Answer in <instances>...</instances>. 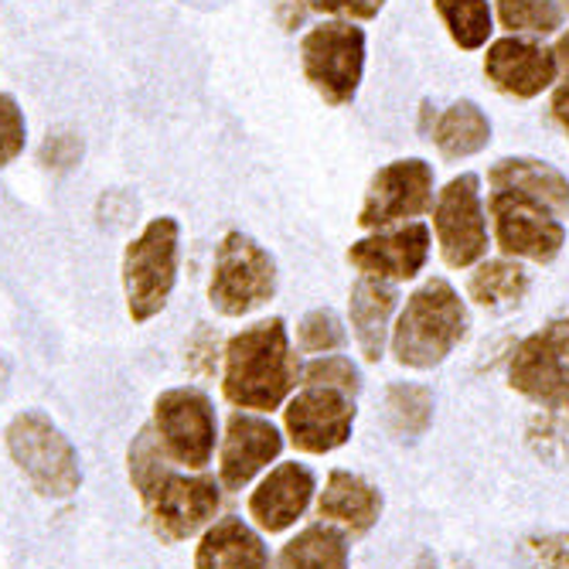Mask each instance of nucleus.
Here are the masks:
<instances>
[{
  "label": "nucleus",
  "mask_w": 569,
  "mask_h": 569,
  "mask_svg": "<svg viewBox=\"0 0 569 569\" xmlns=\"http://www.w3.org/2000/svg\"><path fill=\"white\" fill-rule=\"evenodd\" d=\"M181 226L171 216L147 222V229L123 252V293L137 325L158 318L178 283Z\"/></svg>",
  "instance_id": "nucleus-4"
},
{
  "label": "nucleus",
  "mask_w": 569,
  "mask_h": 569,
  "mask_svg": "<svg viewBox=\"0 0 569 569\" xmlns=\"http://www.w3.org/2000/svg\"><path fill=\"white\" fill-rule=\"evenodd\" d=\"M280 450H283V437L270 420L249 417V412H236V417L229 420L222 460H219L222 488H229V491L246 488L270 460L280 457Z\"/></svg>",
  "instance_id": "nucleus-14"
},
{
  "label": "nucleus",
  "mask_w": 569,
  "mask_h": 569,
  "mask_svg": "<svg viewBox=\"0 0 569 569\" xmlns=\"http://www.w3.org/2000/svg\"><path fill=\"white\" fill-rule=\"evenodd\" d=\"M355 423V402L348 392L307 386L287 406V433L297 450L307 453H328L338 450L351 437Z\"/></svg>",
  "instance_id": "nucleus-12"
},
{
  "label": "nucleus",
  "mask_w": 569,
  "mask_h": 569,
  "mask_svg": "<svg viewBox=\"0 0 569 569\" xmlns=\"http://www.w3.org/2000/svg\"><path fill=\"white\" fill-rule=\"evenodd\" d=\"M303 386H325V389H338V392L355 396L361 382H358V369L351 366L348 358L325 355V358L310 361V366L303 369Z\"/></svg>",
  "instance_id": "nucleus-29"
},
{
  "label": "nucleus",
  "mask_w": 569,
  "mask_h": 569,
  "mask_svg": "<svg viewBox=\"0 0 569 569\" xmlns=\"http://www.w3.org/2000/svg\"><path fill=\"white\" fill-rule=\"evenodd\" d=\"M153 437L164 457L188 471H201L216 453V409L201 389H168L153 402Z\"/></svg>",
  "instance_id": "nucleus-7"
},
{
  "label": "nucleus",
  "mask_w": 569,
  "mask_h": 569,
  "mask_svg": "<svg viewBox=\"0 0 569 569\" xmlns=\"http://www.w3.org/2000/svg\"><path fill=\"white\" fill-rule=\"evenodd\" d=\"M485 72L501 92L519 96V99H532L556 79L559 62H556L552 51H546L536 41L505 38V41L491 44L488 59H485Z\"/></svg>",
  "instance_id": "nucleus-16"
},
{
  "label": "nucleus",
  "mask_w": 569,
  "mask_h": 569,
  "mask_svg": "<svg viewBox=\"0 0 569 569\" xmlns=\"http://www.w3.org/2000/svg\"><path fill=\"white\" fill-rule=\"evenodd\" d=\"M491 212H495L498 242L508 256H526V260L549 263L566 242V229H562L559 216L532 198L495 191Z\"/></svg>",
  "instance_id": "nucleus-11"
},
{
  "label": "nucleus",
  "mask_w": 569,
  "mask_h": 569,
  "mask_svg": "<svg viewBox=\"0 0 569 569\" xmlns=\"http://www.w3.org/2000/svg\"><path fill=\"white\" fill-rule=\"evenodd\" d=\"M280 569H348V542L331 526H307L283 546Z\"/></svg>",
  "instance_id": "nucleus-22"
},
{
  "label": "nucleus",
  "mask_w": 569,
  "mask_h": 569,
  "mask_svg": "<svg viewBox=\"0 0 569 569\" xmlns=\"http://www.w3.org/2000/svg\"><path fill=\"white\" fill-rule=\"evenodd\" d=\"M28 143V123H24V110L18 107V99L0 92V171L8 164H14Z\"/></svg>",
  "instance_id": "nucleus-28"
},
{
  "label": "nucleus",
  "mask_w": 569,
  "mask_h": 569,
  "mask_svg": "<svg viewBox=\"0 0 569 569\" xmlns=\"http://www.w3.org/2000/svg\"><path fill=\"white\" fill-rule=\"evenodd\" d=\"M468 331V315L447 280H430L409 297L392 335V351L409 369H433Z\"/></svg>",
  "instance_id": "nucleus-3"
},
{
  "label": "nucleus",
  "mask_w": 569,
  "mask_h": 569,
  "mask_svg": "<svg viewBox=\"0 0 569 569\" xmlns=\"http://www.w3.org/2000/svg\"><path fill=\"white\" fill-rule=\"evenodd\" d=\"M508 382L539 406H569V321H556L519 345Z\"/></svg>",
  "instance_id": "nucleus-9"
},
{
  "label": "nucleus",
  "mask_w": 569,
  "mask_h": 569,
  "mask_svg": "<svg viewBox=\"0 0 569 569\" xmlns=\"http://www.w3.org/2000/svg\"><path fill=\"white\" fill-rule=\"evenodd\" d=\"M389 423L392 430L402 437V440H412L420 437L427 427H430V417H433V399L427 389L420 386H392L389 389Z\"/></svg>",
  "instance_id": "nucleus-26"
},
{
  "label": "nucleus",
  "mask_w": 569,
  "mask_h": 569,
  "mask_svg": "<svg viewBox=\"0 0 569 569\" xmlns=\"http://www.w3.org/2000/svg\"><path fill=\"white\" fill-rule=\"evenodd\" d=\"M396 300H399L396 287H389L386 280H376V277H361L351 290V328H355V338L369 361L382 358L386 328L396 310Z\"/></svg>",
  "instance_id": "nucleus-21"
},
{
  "label": "nucleus",
  "mask_w": 569,
  "mask_h": 569,
  "mask_svg": "<svg viewBox=\"0 0 569 569\" xmlns=\"http://www.w3.org/2000/svg\"><path fill=\"white\" fill-rule=\"evenodd\" d=\"M437 11L460 48H481L491 34L488 0H437Z\"/></svg>",
  "instance_id": "nucleus-25"
},
{
  "label": "nucleus",
  "mask_w": 569,
  "mask_h": 569,
  "mask_svg": "<svg viewBox=\"0 0 569 569\" xmlns=\"http://www.w3.org/2000/svg\"><path fill=\"white\" fill-rule=\"evenodd\" d=\"M552 110H556V120L566 127V133H569V82L556 92V102H552Z\"/></svg>",
  "instance_id": "nucleus-32"
},
{
  "label": "nucleus",
  "mask_w": 569,
  "mask_h": 569,
  "mask_svg": "<svg viewBox=\"0 0 569 569\" xmlns=\"http://www.w3.org/2000/svg\"><path fill=\"white\" fill-rule=\"evenodd\" d=\"M433 201V171L423 161H396L376 174L369 198L361 204V226L382 229L389 222L420 216Z\"/></svg>",
  "instance_id": "nucleus-13"
},
{
  "label": "nucleus",
  "mask_w": 569,
  "mask_h": 569,
  "mask_svg": "<svg viewBox=\"0 0 569 569\" xmlns=\"http://www.w3.org/2000/svg\"><path fill=\"white\" fill-rule=\"evenodd\" d=\"M130 481L143 501L147 526L161 542H181L201 532L222 505V481L212 475H178L153 427H143L130 443Z\"/></svg>",
  "instance_id": "nucleus-1"
},
{
  "label": "nucleus",
  "mask_w": 569,
  "mask_h": 569,
  "mask_svg": "<svg viewBox=\"0 0 569 569\" xmlns=\"http://www.w3.org/2000/svg\"><path fill=\"white\" fill-rule=\"evenodd\" d=\"M478 188H481L478 174H460L440 191L433 226H437L440 252L450 267H471L488 249V226H485Z\"/></svg>",
  "instance_id": "nucleus-10"
},
{
  "label": "nucleus",
  "mask_w": 569,
  "mask_h": 569,
  "mask_svg": "<svg viewBox=\"0 0 569 569\" xmlns=\"http://www.w3.org/2000/svg\"><path fill=\"white\" fill-rule=\"evenodd\" d=\"M491 188L532 198L559 219L569 216V181L542 161H501L491 171Z\"/></svg>",
  "instance_id": "nucleus-20"
},
{
  "label": "nucleus",
  "mask_w": 569,
  "mask_h": 569,
  "mask_svg": "<svg viewBox=\"0 0 569 569\" xmlns=\"http://www.w3.org/2000/svg\"><path fill=\"white\" fill-rule=\"evenodd\" d=\"M300 59L303 72L315 82V89L341 107L351 102L358 82H361V66H366V34L351 24H321L307 31L300 41Z\"/></svg>",
  "instance_id": "nucleus-8"
},
{
  "label": "nucleus",
  "mask_w": 569,
  "mask_h": 569,
  "mask_svg": "<svg viewBox=\"0 0 569 569\" xmlns=\"http://www.w3.org/2000/svg\"><path fill=\"white\" fill-rule=\"evenodd\" d=\"M529 290V273L515 263H485L471 277V297L485 307H511Z\"/></svg>",
  "instance_id": "nucleus-24"
},
{
  "label": "nucleus",
  "mask_w": 569,
  "mask_h": 569,
  "mask_svg": "<svg viewBox=\"0 0 569 569\" xmlns=\"http://www.w3.org/2000/svg\"><path fill=\"white\" fill-rule=\"evenodd\" d=\"M433 140L447 158H471V153L488 147L491 123L475 102H453V107L440 117Z\"/></svg>",
  "instance_id": "nucleus-23"
},
{
  "label": "nucleus",
  "mask_w": 569,
  "mask_h": 569,
  "mask_svg": "<svg viewBox=\"0 0 569 569\" xmlns=\"http://www.w3.org/2000/svg\"><path fill=\"white\" fill-rule=\"evenodd\" d=\"M310 495H315V475H310L297 460L280 463V468L270 471V478L252 491L249 515H252L260 529L283 532L307 511Z\"/></svg>",
  "instance_id": "nucleus-17"
},
{
  "label": "nucleus",
  "mask_w": 569,
  "mask_h": 569,
  "mask_svg": "<svg viewBox=\"0 0 569 569\" xmlns=\"http://www.w3.org/2000/svg\"><path fill=\"white\" fill-rule=\"evenodd\" d=\"M297 358L280 318L239 331L226 348V399L239 409H277L297 386Z\"/></svg>",
  "instance_id": "nucleus-2"
},
{
  "label": "nucleus",
  "mask_w": 569,
  "mask_h": 569,
  "mask_svg": "<svg viewBox=\"0 0 569 569\" xmlns=\"http://www.w3.org/2000/svg\"><path fill=\"white\" fill-rule=\"evenodd\" d=\"M273 293L277 267L270 252L242 232H229L216 249V267L209 283L212 307L226 318H242L249 310L263 307Z\"/></svg>",
  "instance_id": "nucleus-6"
},
{
  "label": "nucleus",
  "mask_w": 569,
  "mask_h": 569,
  "mask_svg": "<svg viewBox=\"0 0 569 569\" xmlns=\"http://www.w3.org/2000/svg\"><path fill=\"white\" fill-rule=\"evenodd\" d=\"M498 11H501L505 28H511V31L549 34L562 21V11L556 0H498Z\"/></svg>",
  "instance_id": "nucleus-27"
},
{
  "label": "nucleus",
  "mask_w": 569,
  "mask_h": 569,
  "mask_svg": "<svg viewBox=\"0 0 569 569\" xmlns=\"http://www.w3.org/2000/svg\"><path fill=\"white\" fill-rule=\"evenodd\" d=\"M386 0H315L318 11L331 14H351V18H376Z\"/></svg>",
  "instance_id": "nucleus-31"
},
{
  "label": "nucleus",
  "mask_w": 569,
  "mask_h": 569,
  "mask_svg": "<svg viewBox=\"0 0 569 569\" xmlns=\"http://www.w3.org/2000/svg\"><path fill=\"white\" fill-rule=\"evenodd\" d=\"M427 252H430V232L427 226L412 222L406 229L355 242L348 260L366 277H376V280H409L423 270Z\"/></svg>",
  "instance_id": "nucleus-15"
},
{
  "label": "nucleus",
  "mask_w": 569,
  "mask_h": 569,
  "mask_svg": "<svg viewBox=\"0 0 569 569\" xmlns=\"http://www.w3.org/2000/svg\"><path fill=\"white\" fill-rule=\"evenodd\" d=\"M303 351H335L345 345V328L335 310H310L297 328Z\"/></svg>",
  "instance_id": "nucleus-30"
},
{
  "label": "nucleus",
  "mask_w": 569,
  "mask_h": 569,
  "mask_svg": "<svg viewBox=\"0 0 569 569\" xmlns=\"http://www.w3.org/2000/svg\"><path fill=\"white\" fill-rule=\"evenodd\" d=\"M556 62H559V69H562V76H566V82H569V31L559 38V44H556Z\"/></svg>",
  "instance_id": "nucleus-33"
},
{
  "label": "nucleus",
  "mask_w": 569,
  "mask_h": 569,
  "mask_svg": "<svg viewBox=\"0 0 569 569\" xmlns=\"http://www.w3.org/2000/svg\"><path fill=\"white\" fill-rule=\"evenodd\" d=\"M194 569H273L263 539L242 519H222L201 536Z\"/></svg>",
  "instance_id": "nucleus-18"
},
{
  "label": "nucleus",
  "mask_w": 569,
  "mask_h": 569,
  "mask_svg": "<svg viewBox=\"0 0 569 569\" xmlns=\"http://www.w3.org/2000/svg\"><path fill=\"white\" fill-rule=\"evenodd\" d=\"M562 8H566V11H569V0H562Z\"/></svg>",
  "instance_id": "nucleus-34"
},
{
  "label": "nucleus",
  "mask_w": 569,
  "mask_h": 569,
  "mask_svg": "<svg viewBox=\"0 0 569 569\" xmlns=\"http://www.w3.org/2000/svg\"><path fill=\"white\" fill-rule=\"evenodd\" d=\"M8 450L18 471L41 498H72L82 485V468L72 440L41 409H24L8 427Z\"/></svg>",
  "instance_id": "nucleus-5"
},
{
  "label": "nucleus",
  "mask_w": 569,
  "mask_h": 569,
  "mask_svg": "<svg viewBox=\"0 0 569 569\" xmlns=\"http://www.w3.org/2000/svg\"><path fill=\"white\" fill-rule=\"evenodd\" d=\"M379 511H382V495L369 481H361L358 475L348 471H335L318 501L321 519L345 526L351 536L369 532L379 522Z\"/></svg>",
  "instance_id": "nucleus-19"
}]
</instances>
